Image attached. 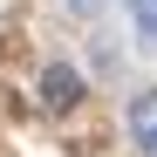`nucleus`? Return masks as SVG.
Segmentation results:
<instances>
[{
    "label": "nucleus",
    "mask_w": 157,
    "mask_h": 157,
    "mask_svg": "<svg viewBox=\"0 0 157 157\" xmlns=\"http://www.w3.org/2000/svg\"><path fill=\"white\" fill-rule=\"evenodd\" d=\"M41 102H48V109L82 102V75H75V68H48V75H41Z\"/></svg>",
    "instance_id": "1"
},
{
    "label": "nucleus",
    "mask_w": 157,
    "mask_h": 157,
    "mask_svg": "<svg viewBox=\"0 0 157 157\" xmlns=\"http://www.w3.org/2000/svg\"><path fill=\"white\" fill-rule=\"evenodd\" d=\"M130 137H137V150H144V157H157V89H150V96H137V109H130Z\"/></svg>",
    "instance_id": "2"
},
{
    "label": "nucleus",
    "mask_w": 157,
    "mask_h": 157,
    "mask_svg": "<svg viewBox=\"0 0 157 157\" xmlns=\"http://www.w3.org/2000/svg\"><path fill=\"white\" fill-rule=\"evenodd\" d=\"M130 21H137L144 48H157V0H130Z\"/></svg>",
    "instance_id": "3"
}]
</instances>
